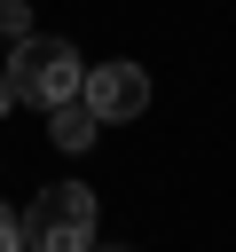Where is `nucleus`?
<instances>
[{"instance_id": "nucleus-1", "label": "nucleus", "mask_w": 236, "mask_h": 252, "mask_svg": "<svg viewBox=\"0 0 236 252\" xmlns=\"http://www.w3.org/2000/svg\"><path fill=\"white\" fill-rule=\"evenodd\" d=\"M8 79H16V102H39V110H63V102H79V87H87V63H79V47L71 39H16L8 47Z\"/></svg>"}, {"instance_id": "nucleus-2", "label": "nucleus", "mask_w": 236, "mask_h": 252, "mask_svg": "<svg viewBox=\"0 0 236 252\" xmlns=\"http://www.w3.org/2000/svg\"><path fill=\"white\" fill-rule=\"evenodd\" d=\"M24 252H94V189L55 181L24 213Z\"/></svg>"}, {"instance_id": "nucleus-3", "label": "nucleus", "mask_w": 236, "mask_h": 252, "mask_svg": "<svg viewBox=\"0 0 236 252\" xmlns=\"http://www.w3.org/2000/svg\"><path fill=\"white\" fill-rule=\"evenodd\" d=\"M79 102L102 118V126H126V118H142L149 110V71L142 63H87V87H79Z\"/></svg>"}, {"instance_id": "nucleus-4", "label": "nucleus", "mask_w": 236, "mask_h": 252, "mask_svg": "<svg viewBox=\"0 0 236 252\" xmlns=\"http://www.w3.org/2000/svg\"><path fill=\"white\" fill-rule=\"evenodd\" d=\"M47 134H55V150H87V142L102 134V118H94L87 102H63V110H47Z\"/></svg>"}, {"instance_id": "nucleus-5", "label": "nucleus", "mask_w": 236, "mask_h": 252, "mask_svg": "<svg viewBox=\"0 0 236 252\" xmlns=\"http://www.w3.org/2000/svg\"><path fill=\"white\" fill-rule=\"evenodd\" d=\"M0 39H8V47L31 39V8H24V0H0Z\"/></svg>"}, {"instance_id": "nucleus-6", "label": "nucleus", "mask_w": 236, "mask_h": 252, "mask_svg": "<svg viewBox=\"0 0 236 252\" xmlns=\"http://www.w3.org/2000/svg\"><path fill=\"white\" fill-rule=\"evenodd\" d=\"M0 252H24V213L0 205Z\"/></svg>"}, {"instance_id": "nucleus-7", "label": "nucleus", "mask_w": 236, "mask_h": 252, "mask_svg": "<svg viewBox=\"0 0 236 252\" xmlns=\"http://www.w3.org/2000/svg\"><path fill=\"white\" fill-rule=\"evenodd\" d=\"M16 110V79H8V63H0V118Z\"/></svg>"}, {"instance_id": "nucleus-8", "label": "nucleus", "mask_w": 236, "mask_h": 252, "mask_svg": "<svg viewBox=\"0 0 236 252\" xmlns=\"http://www.w3.org/2000/svg\"><path fill=\"white\" fill-rule=\"evenodd\" d=\"M94 252H126V244H94Z\"/></svg>"}]
</instances>
